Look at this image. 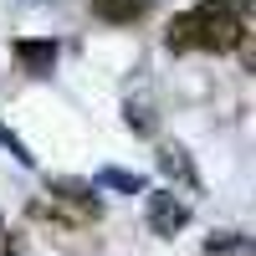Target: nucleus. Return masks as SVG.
I'll use <instances>...</instances> for the list:
<instances>
[{"mask_svg": "<svg viewBox=\"0 0 256 256\" xmlns=\"http://www.w3.org/2000/svg\"><path fill=\"white\" fill-rule=\"evenodd\" d=\"M210 251H220V256H246L251 246L236 236V230H226V236H216V241H210Z\"/></svg>", "mask_w": 256, "mask_h": 256, "instance_id": "10", "label": "nucleus"}, {"mask_svg": "<svg viewBox=\"0 0 256 256\" xmlns=\"http://www.w3.org/2000/svg\"><path fill=\"white\" fill-rule=\"evenodd\" d=\"M159 169H164L169 180H180L184 190H195V164H190L184 148H164V154H159Z\"/></svg>", "mask_w": 256, "mask_h": 256, "instance_id": "6", "label": "nucleus"}, {"mask_svg": "<svg viewBox=\"0 0 256 256\" xmlns=\"http://www.w3.org/2000/svg\"><path fill=\"white\" fill-rule=\"evenodd\" d=\"M0 144H6V148H10V154L20 159V164H31V154H26V144H20V138L10 134V128H6V123H0Z\"/></svg>", "mask_w": 256, "mask_h": 256, "instance_id": "11", "label": "nucleus"}, {"mask_svg": "<svg viewBox=\"0 0 256 256\" xmlns=\"http://www.w3.org/2000/svg\"><path fill=\"white\" fill-rule=\"evenodd\" d=\"M46 195H56V200H72V205H98L88 180H52V184H46Z\"/></svg>", "mask_w": 256, "mask_h": 256, "instance_id": "7", "label": "nucleus"}, {"mask_svg": "<svg viewBox=\"0 0 256 256\" xmlns=\"http://www.w3.org/2000/svg\"><path fill=\"white\" fill-rule=\"evenodd\" d=\"M195 26H200V16H195V10L174 16V20L164 26V46H169V52H195Z\"/></svg>", "mask_w": 256, "mask_h": 256, "instance_id": "5", "label": "nucleus"}, {"mask_svg": "<svg viewBox=\"0 0 256 256\" xmlns=\"http://www.w3.org/2000/svg\"><path fill=\"white\" fill-rule=\"evenodd\" d=\"M190 226V205L174 195V190H159V195H148V230L154 236H174V230Z\"/></svg>", "mask_w": 256, "mask_h": 256, "instance_id": "2", "label": "nucleus"}, {"mask_svg": "<svg viewBox=\"0 0 256 256\" xmlns=\"http://www.w3.org/2000/svg\"><path fill=\"white\" fill-rule=\"evenodd\" d=\"M195 16H200V26H195L200 52H236V36L251 20V16H230V10H205V6H195Z\"/></svg>", "mask_w": 256, "mask_h": 256, "instance_id": "1", "label": "nucleus"}, {"mask_svg": "<svg viewBox=\"0 0 256 256\" xmlns=\"http://www.w3.org/2000/svg\"><path fill=\"white\" fill-rule=\"evenodd\" d=\"M10 52H16V62H20L31 77H52V72H56V56H62V46H56L52 36H20Z\"/></svg>", "mask_w": 256, "mask_h": 256, "instance_id": "3", "label": "nucleus"}, {"mask_svg": "<svg viewBox=\"0 0 256 256\" xmlns=\"http://www.w3.org/2000/svg\"><path fill=\"white\" fill-rule=\"evenodd\" d=\"M144 10H148V0H92V16L113 20V26H134Z\"/></svg>", "mask_w": 256, "mask_h": 256, "instance_id": "4", "label": "nucleus"}, {"mask_svg": "<svg viewBox=\"0 0 256 256\" xmlns=\"http://www.w3.org/2000/svg\"><path fill=\"white\" fill-rule=\"evenodd\" d=\"M128 128H134V134H154L159 128L154 108H148V102H128Z\"/></svg>", "mask_w": 256, "mask_h": 256, "instance_id": "9", "label": "nucleus"}, {"mask_svg": "<svg viewBox=\"0 0 256 256\" xmlns=\"http://www.w3.org/2000/svg\"><path fill=\"white\" fill-rule=\"evenodd\" d=\"M98 184H108V190H128V195H138V190H144V180H138V174H128V169H102Z\"/></svg>", "mask_w": 256, "mask_h": 256, "instance_id": "8", "label": "nucleus"}]
</instances>
